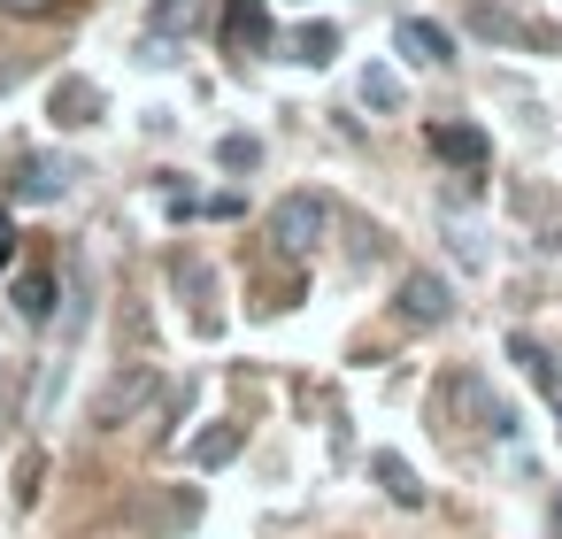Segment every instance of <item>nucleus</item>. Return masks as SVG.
I'll use <instances>...</instances> for the list:
<instances>
[{"label":"nucleus","instance_id":"obj_15","mask_svg":"<svg viewBox=\"0 0 562 539\" xmlns=\"http://www.w3.org/2000/svg\"><path fill=\"white\" fill-rule=\"evenodd\" d=\"M216 162H224V170H255V162H262V139H247V132H232V139L216 147Z\"/></svg>","mask_w":562,"mask_h":539},{"label":"nucleus","instance_id":"obj_1","mask_svg":"<svg viewBox=\"0 0 562 539\" xmlns=\"http://www.w3.org/2000/svg\"><path fill=\"white\" fill-rule=\"evenodd\" d=\"M324 232H331V209H324L316 193H285V201L270 209V247H278V255H316Z\"/></svg>","mask_w":562,"mask_h":539},{"label":"nucleus","instance_id":"obj_11","mask_svg":"<svg viewBox=\"0 0 562 539\" xmlns=\"http://www.w3.org/2000/svg\"><path fill=\"white\" fill-rule=\"evenodd\" d=\"M355 93H362V109H378V116H393V109H401V78H393L385 63H370Z\"/></svg>","mask_w":562,"mask_h":539},{"label":"nucleus","instance_id":"obj_6","mask_svg":"<svg viewBox=\"0 0 562 539\" xmlns=\"http://www.w3.org/2000/svg\"><path fill=\"white\" fill-rule=\"evenodd\" d=\"M70 178H78V162H63V155H32V162L16 170V201H55V193H70Z\"/></svg>","mask_w":562,"mask_h":539},{"label":"nucleus","instance_id":"obj_2","mask_svg":"<svg viewBox=\"0 0 562 539\" xmlns=\"http://www.w3.org/2000/svg\"><path fill=\"white\" fill-rule=\"evenodd\" d=\"M454 316V285L439 270H408L401 278V324H447Z\"/></svg>","mask_w":562,"mask_h":539},{"label":"nucleus","instance_id":"obj_14","mask_svg":"<svg viewBox=\"0 0 562 539\" xmlns=\"http://www.w3.org/2000/svg\"><path fill=\"white\" fill-rule=\"evenodd\" d=\"M232 454H239V431H232V424H216V431L193 439V462H201V470H216V462H232Z\"/></svg>","mask_w":562,"mask_h":539},{"label":"nucleus","instance_id":"obj_17","mask_svg":"<svg viewBox=\"0 0 562 539\" xmlns=\"http://www.w3.org/2000/svg\"><path fill=\"white\" fill-rule=\"evenodd\" d=\"M9 255H16V224H9V216H0V262H9Z\"/></svg>","mask_w":562,"mask_h":539},{"label":"nucleus","instance_id":"obj_5","mask_svg":"<svg viewBox=\"0 0 562 539\" xmlns=\"http://www.w3.org/2000/svg\"><path fill=\"white\" fill-rule=\"evenodd\" d=\"M147 393H155V370H147V362H139V370H124V378H109V393L93 401V424H101V431H116Z\"/></svg>","mask_w":562,"mask_h":539},{"label":"nucleus","instance_id":"obj_12","mask_svg":"<svg viewBox=\"0 0 562 539\" xmlns=\"http://www.w3.org/2000/svg\"><path fill=\"white\" fill-rule=\"evenodd\" d=\"M16 308H24L32 324H47V316H55V278H47V270H24V278H16Z\"/></svg>","mask_w":562,"mask_h":539},{"label":"nucleus","instance_id":"obj_16","mask_svg":"<svg viewBox=\"0 0 562 539\" xmlns=\"http://www.w3.org/2000/svg\"><path fill=\"white\" fill-rule=\"evenodd\" d=\"M63 0H0V16H24V24H40V16H55Z\"/></svg>","mask_w":562,"mask_h":539},{"label":"nucleus","instance_id":"obj_3","mask_svg":"<svg viewBox=\"0 0 562 539\" xmlns=\"http://www.w3.org/2000/svg\"><path fill=\"white\" fill-rule=\"evenodd\" d=\"M393 47H401L416 70H447V63H454V40H447L431 16H401V24H393Z\"/></svg>","mask_w":562,"mask_h":539},{"label":"nucleus","instance_id":"obj_4","mask_svg":"<svg viewBox=\"0 0 562 539\" xmlns=\"http://www.w3.org/2000/svg\"><path fill=\"white\" fill-rule=\"evenodd\" d=\"M424 147H431L439 162H454V170H485V162H493V139H485L477 124H431Z\"/></svg>","mask_w":562,"mask_h":539},{"label":"nucleus","instance_id":"obj_7","mask_svg":"<svg viewBox=\"0 0 562 539\" xmlns=\"http://www.w3.org/2000/svg\"><path fill=\"white\" fill-rule=\"evenodd\" d=\"M370 478H378V485H385L401 508H424V478H416V470H408L393 447H378V454H370Z\"/></svg>","mask_w":562,"mask_h":539},{"label":"nucleus","instance_id":"obj_13","mask_svg":"<svg viewBox=\"0 0 562 539\" xmlns=\"http://www.w3.org/2000/svg\"><path fill=\"white\" fill-rule=\"evenodd\" d=\"M193 16H201V0H155V16H147V32H155V47H162L170 32H193Z\"/></svg>","mask_w":562,"mask_h":539},{"label":"nucleus","instance_id":"obj_10","mask_svg":"<svg viewBox=\"0 0 562 539\" xmlns=\"http://www.w3.org/2000/svg\"><path fill=\"white\" fill-rule=\"evenodd\" d=\"M331 55H339V32H331V24H301V32H293V63L324 70Z\"/></svg>","mask_w":562,"mask_h":539},{"label":"nucleus","instance_id":"obj_9","mask_svg":"<svg viewBox=\"0 0 562 539\" xmlns=\"http://www.w3.org/2000/svg\"><path fill=\"white\" fill-rule=\"evenodd\" d=\"M55 116H63V124H93V116H101V86L63 78V86H55Z\"/></svg>","mask_w":562,"mask_h":539},{"label":"nucleus","instance_id":"obj_8","mask_svg":"<svg viewBox=\"0 0 562 539\" xmlns=\"http://www.w3.org/2000/svg\"><path fill=\"white\" fill-rule=\"evenodd\" d=\"M224 40H232V55L262 47V40H270V0H232V16H224Z\"/></svg>","mask_w":562,"mask_h":539}]
</instances>
